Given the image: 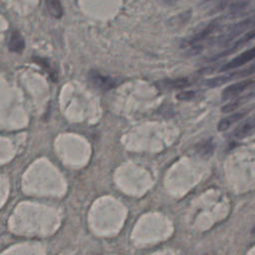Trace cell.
Here are the masks:
<instances>
[{
	"instance_id": "6da1fadb",
	"label": "cell",
	"mask_w": 255,
	"mask_h": 255,
	"mask_svg": "<svg viewBox=\"0 0 255 255\" xmlns=\"http://www.w3.org/2000/svg\"><path fill=\"white\" fill-rule=\"evenodd\" d=\"M238 17H242V19L236 23L227 26L225 30L215 39L217 43L226 45L247 30L255 27V9H251L250 11Z\"/></svg>"
},
{
	"instance_id": "7a4b0ae2",
	"label": "cell",
	"mask_w": 255,
	"mask_h": 255,
	"mask_svg": "<svg viewBox=\"0 0 255 255\" xmlns=\"http://www.w3.org/2000/svg\"><path fill=\"white\" fill-rule=\"evenodd\" d=\"M253 6H255V0H224L220 11H226L228 18H237L250 11Z\"/></svg>"
},
{
	"instance_id": "3957f363",
	"label": "cell",
	"mask_w": 255,
	"mask_h": 255,
	"mask_svg": "<svg viewBox=\"0 0 255 255\" xmlns=\"http://www.w3.org/2000/svg\"><path fill=\"white\" fill-rule=\"evenodd\" d=\"M254 73H255V64L252 65L251 67L245 69V70H242V71H237V72H234V73H231V74H228V75H222V76H219V77L208 79L204 84H205V86H207L209 88H215V87L221 86V85H223V84H225V83H227V82H229L233 79L247 77V76H250Z\"/></svg>"
},
{
	"instance_id": "277c9868",
	"label": "cell",
	"mask_w": 255,
	"mask_h": 255,
	"mask_svg": "<svg viewBox=\"0 0 255 255\" xmlns=\"http://www.w3.org/2000/svg\"><path fill=\"white\" fill-rule=\"evenodd\" d=\"M255 38V28H252L250 31L244 33V35L242 37H240L238 40H236L230 47H228L226 50L216 54L214 57L210 58L209 61H214V60H218L219 58H222L224 56L230 55L232 53H234L235 51H237L238 49H240L242 46H244L245 44H247L249 41H251L252 39Z\"/></svg>"
},
{
	"instance_id": "5b68a950",
	"label": "cell",
	"mask_w": 255,
	"mask_h": 255,
	"mask_svg": "<svg viewBox=\"0 0 255 255\" xmlns=\"http://www.w3.org/2000/svg\"><path fill=\"white\" fill-rule=\"evenodd\" d=\"M253 59H255V46L244 51L243 53L239 54L238 56H236L235 58L230 60L228 63L224 64L219 70L220 71H229L232 69H236V68H239V67L243 66L244 64L250 62Z\"/></svg>"
},
{
	"instance_id": "8992f818",
	"label": "cell",
	"mask_w": 255,
	"mask_h": 255,
	"mask_svg": "<svg viewBox=\"0 0 255 255\" xmlns=\"http://www.w3.org/2000/svg\"><path fill=\"white\" fill-rule=\"evenodd\" d=\"M253 83H254V80L247 79V80H242L240 82L234 83L230 86H227L222 91V94H221L222 100L226 101V100H229L231 98L237 97L238 95L243 93L245 90H247L249 87H251L253 85Z\"/></svg>"
},
{
	"instance_id": "52a82bcc",
	"label": "cell",
	"mask_w": 255,
	"mask_h": 255,
	"mask_svg": "<svg viewBox=\"0 0 255 255\" xmlns=\"http://www.w3.org/2000/svg\"><path fill=\"white\" fill-rule=\"evenodd\" d=\"M89 77H90L91 82H93L94 85L101 90H105V91L111 90L117 85V83L114 79H112L110 77L103 76L96 71H91Z\"/></svg>"
},
{
	"instance_id": "ba28073f",
	"label": "cell",
	"mask_w": 255,
	"mask_h": 255,
	"mask_svg": "<svg viewBox=\"0 0 255 255\" xmlns=\"http://www.w3.org/2000/svg\"><path fill=\"white\" fill-rule=\"evenodd\" d=\"M9 49L12 52H16V53H20L24 50L25 48V40L23 38V36L21 35V33L17 30L13 31L10 35L9 38V43H8Z\"/></svg>"
},
{
	"instance_id": "9c48e42d",
	"label": "cell",
	"mask_w": 255,
	"mask_h": 255,
	"mask_svg": "<svg viewBox=\"0 0 255 255\" xmlns=\"http://www.w3.org/2000/svg\"><path fill=\"white\" fill-rule=\"evenodd\" d=\"M161 89H182L189 85V80L187 78L179 79H165L156 84Z\"/></svg>"
},
{
	"instance_id": "30bf717a",
	"label": "cell",
	"mask_w": 255,
	"mask_h": 255,
	"mask_svg": "<svg viewBox=\"0 0 255 255\" xmlns=\"http://www.w3.org/2000/svg\"><path fill=\"white\" fill-rule=\"evenodd\" d=\"M244 116H245V113H235V114H232V115L222 119L217 125V129L219 131H224V130L228 129L232 125H234L238 121L242 120L244 118Z\"/></svg>"
},
{
	"instance_id": "8fae6325",
	"label": "cell",
	"mask_w": 255,
	"mask_h": 255,
	"mask_svg": "<svg viewBox=\"0 0 255 255\" xmlns=\"http://www.w3.org/2000/svg\"><path fill=\"white\" fill-rule=\"evenodd\" d=\"M48 13L56 19H60L63 16L64 10L60 0H45Z\"/></svg>"
},
{
	"instance_id": "7c38bea8",
	"label": "cell",
	"mask_w": 255,
	"mask_h": 255,
	"mask_svg": "<svg viewBox=\"0 0 255 255\" xmlns=\"http://www.w3.org/2000/svg\"><path fill=\"white\" fill-rule=\"evenodd\" d=\"M255 128V118L246 121L244 124L239 126L233 132V136L236 138L245 137L251 130Z\"/></svg>"
},
{
	"instance_id": "4fadbf2b",
	"label": "cell",
	"mask_w": 255,
	"mask_h": 255,
	"mask_svg": "<svg viewBox=\"0 0 255 255\" xmlns=\"http://www.w3.org/2000/svg\"><path fill=\"white\" fill-rule=\"evenodd\" d=\"M252 97V95H245V96H241L239 97L238 99H236L235 101L229 103V104H226L224 107H222V112L223 113H228V112H232L236 109H238L241 105H243L245 102H247L250 98Z\"/></svg>"
},
{
	"instance_id": "5bb4252c",
	"label": "cell",
	"mask_w": 255,
	"mask_h": 255,
	"mask_svg": "<svg viewBox=\"0 0 255 255\" xmlns=\"http://www.w3.org/2000/svg\"><path fill=\"white\" fill-rule=\"evenodd\" d=\"M195 97V92L194 91H185V92H180L176 95V99L179 101H189Z\"/></svg>"
},
{
	"instance_id": "9a60e30c",
	"label": "cell",
	"mask_w": 255,
	"mask_h": 255,
	"mask_svg": "<svg viewBox=\"0 0 255 255\" xmlns=\"http://www.w3.org/2000/svg\"><path fill=\"white\" fill-rule=\"evenodd\" d=\"M165 1H167V2H175V1H177V0H165Z\"/></svg>"
},
{
	"instance_id": "2e32d148",
	"label": "cell",
	"mask_w": 255,
	"mask_h": 255,
	"mask_svg": "<svg viewBox=\"0 0 255 255\" xmlns=\"http://www.w3.org/2000/svg\"><path fill=\"white\" fill-rule=\"evenodd\" d=\"M253 233H255V227L253 228Z\"/></svg>"
}]
</instances>
